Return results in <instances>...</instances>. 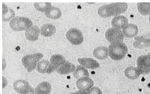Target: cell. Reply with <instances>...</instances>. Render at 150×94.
Here are the masks:
<instances>
[{
	"instance_id": "1",
	"label": "cell",
	"mask_w": 150,
	"mask_h": 94,
	"mask_svg": "<svg viewBox=\"0 0 150 94\" xmlns=\"http://www.w3.org/2000/svg\"><path fill=\"white\" fill-rule=\"evenodd\" d=\"M128 52L127 47L123 42H115L109 46V55L114 61L122 60L125 58Z\"/></svg>"
},
{
	"instance_id": "2",
	"label": "cell",
	"mask_w": 150,
	"mask_h": 94,
	"mask_svg": "<svg viewBox=\"0 0 150 94\" xmlns=\"http://www.w3.org/2000/svg\"><path fill=\"white\" fill-rule=\"evenodd\" d=\"M33 22L29 18L24 16H16L10 22L11 28L15 31L26 30L32 27Z\"/></svg>"
},
{
	"instance_id": "3",
	"label": "cell",
	"mask_w": 150,
	"mask_h": 94,
	"mask_svg": "<svg viewBox=\"0 0 150 94\" xmlns=\"http://www.w3.org/2000/svg\"><path fill=\"white\" fill-rule=\"evenodd\" d=\"M43 56L42 53H37L25 55L22 58V63L28 72L33 70L39 61Z\"/></svg>"
},
{
	"instance_id": "4",
	"label": "cell",
	"mask_w": 150,
	"mask_h": 94,
	"mask_svg": "<svg viewBox=\"0 0 150 94\" xmlns=\"http://www.w3.org/2000/svg\"><path fill=\"white\" fill-rule=\"evenodd\" d=\"M13 88L19 94H34L35 90L28 82L25 80H20L15 81Z\"/></svg>"
},
{
	"instance_id": "5",
	"label": "cell",
	"mask_w": 150,
	"mask_h": 94,
	"mask_svg": "<svg viewBox=\"0 0 150 94\" xmlns=\"http://www.w3.org/2000/svg\"><path fill=\"white\" fill-rule=\"evenodd\" d=\"M66 37L68 41L74 45L81 44L84 40L83 34L81 31L74 28H71L67 31Z\"/></svg>"
},
{
	"instance_id": "6",
	"label": "cell",
	"mask_w": 150,
	"mask_h": 94,
	"mask_svg": "<svg viewBox=\"0 0 150 94\" xmlns=\"http://www.w3.org/2000/svg\"><path fill=\"white\" fill-rule=\"evenodd\" d=\"M105 38L111 43L117 42H122L124 35L119 29L112 28H109L105 34Z\"/></svg>"
},
{
	"instance_id": "7",
	"label": "cell",
	"mask_w": 150,
	"mask_h": 94,
	"mask_svg": "<svg viewBox=\"0 0 150 94\" xmlns=\"http://www.w3.org/2000/svg\"><path fill=\"white\" fill-rule=\"evenodd\" d=\"M66 61V58L63 55L59 54L52 55L50 58L51 63L48 68L47 73L51 74L55 70H57Z\"/></svg>"
},
{
	"instance_id": "8",
	"label": "cell",
	"mask_w": 150,
	"mask_h": 94,
	"mask_svg": "<svg viewBox=\"0 0 150 94\" xmlns=\"http://www.w3.org/2000/svg\"><path fill=\"white\" fill-rule=\"evenodd\" d=\"M137 69L141 75H146L150 73V61L147 55H142L137 59Z\"/></svg>"
},
{
	"instance_id": "9",
	"label": "cell",
	"mask_w": 150,
	"mask_h": 94,
	"mask_svg": "<svg viewBox=\"0 0 150 94\" xmlns=\"http://www.w3.org/2000/svg\"><path fill=\"white\" fill-rule=\"evenodd\" d=\"M93 85V81L89 77H83L78 79L76 81L77 88L82 91H88L92 88Z\"/></svg>"
},
{
	"instance_id": "10",
	"label": "cell",
	"mask_w": 150,
	"mask_h": 94,
	"mask_svg": "<svg viewBox=\"0 0 150 94\" xmlns=\"http://www.w3.org/2000/svg\"><path fill=\"white\" fill-rule=\"evenodd\" d=\"M41 31L37 26H32L25 30V36L26 38L30 41H36L38 39L40 33Z\"/></svg>"
},
{
	"instance_id": "11",
	"label": "cell",
	"mask_w": 150,
	"mask_h": 94,
	"mask_svg": "<svg viewBox=\"0 0 150 94\" xmlns=\"http://www.w3.org/2000/svg\"><path fill=\"white\" fill-rule=\"evenodd\" d=\"M98 13L100 16L107 18L111 16H115V11L112 4H108L100 6L98 9Z\"/></svg>"
},
{
	"instance_id": "12",
	"label": "cell",
	"mask_w": 150,
	"mask_h": 94,
	"mask_svg": "<svg viewBox=\"0 0 150 94\" xmlns=\"http://www.w3.org/2000/svg\"><path fill=\"white\" fill-rule=\"evenodd\" d=\"M128 24V20L124 16H115L112 21V27L117 29L125 28Z\"/></svg>"
},
{
	"instance_id": "13",
	"label": "cell",
	"mask_w": 150,
	"mask_h": 94,
	"mask_svg": "<svg viewBox=\"0 0 150 94\" xmlns=\"http://www.w3.org/2000/svg\"><path fill=\"white\" fill-rule=\"evenodd\" d=\"M78 61L81 66L90 69H96L100 67L99 63L91 58H79Z\"/></svg>"
},
{
	"instance_id": "14",
	"label": "cell",
	"mask_w": 150,
	"mask_h": 94,
	"mask_svg": "<svg viewBox=\"0 0 150 94\" xmlns=\"http://www.w3.org/2000/svg\"><path fill=\"white\" fill-rule=\"evenodd\" d=\"M122 33L125 37L133 38L138 34V28L134 24H129L123 28Z\"/></svg>"
},
{
	"instance_id": "15",
	"label": "cell",
	"mask_w": 150,
	"mask_h": 94,
	"mask_svg": "<svg viewBox=\"0 0 150 94\" xmlns=\"http://www.w3.org/2000/svg\"><path fill=\"white\" fill-rule=\"evenodd\" d=\"M35 94H50L52 90L51 84L46 81L40 83L35 89Z\"/></svg>"
},
{
	"instance_id": "16",
	"label": "cell",
	"mask_w": 150,
	"mask_h": 94,
	"mask_svg": "<svg viewBox=\"0 0 150 94\" xmlns=\"http://www.w3.org/2000/svg\"><path fill=\"white\" fill-rule=\"evenodd\" d=\"M76 69L75 65L71 63L68 61H66L65 63L61 66L57 70V72L61 75H66L70 73L73 72Z\"/></svg>"
},
{
	"instance_id": "17",
	"label": "cell",
	"mask_w": 150,
	"mask_h": 94,
	"mask_svg": "<svg viewBox=\"0 0 150 94\" xmlns=\"http://www.w3.org/2000/svg\"><path fill=\"white\" fill-rule=\"evenodd\" d=\"M108 49L107 47L100 46L94 50L93 54L94 56L99 59H105L108 58Z\"/></svg>"
},
{
	"instance_id": "18",
	"label": "cell",
	"mask_w": 150,
	"mask_h": 94,
	"mask_svg": "<svg viewBox=\"0 0 150 94\" xmlns=\"http://www.w3.org/2000/svg\"><path fill=\"white\" fill-rule=\"evenodd\" d=\"M56 32V27L52 24H45L41 27V34L45 37H50L54 34Z\"/></svg>"
},
{
	"instance_id": "19",
	"label": "cell",
	"mask_w": 150,
	"mask_h": 94,
	"mask_svg": "<svg viewBox=\"0 0 150 94\" xmlns=\"http://www.w3.org/2000/svg\"><path fill=\"white\" fill-rule=\"evenodd\" d=\"M45 14L48 18L57 19H59L62 16V13L59 8L53 6L50 7L49 9L45 12Z\"/></svg>"
},
{
	"instance_id": "20",
	"label": "cell",
	"mask_w": 150,
	"mask_h": 94,
	"mask_svg": "<svg viewBox=\"0 0 150 94\" xmlns=\"http://www.w3.org/2000/svg\"><path fill=\"white\" fill-rule=\"evenodd\" d=\"M124 75L127 78L131 80H136L139 78L141 74L137 68L133 66L127 68L124 71Z\"/></svg>"
},
{
	"instance_id": "21",
	"label": "cell",
	"mask_w": 150,
	"mask_h": 94,
	"mask_svg": "<svg viewBox=\"0 0 150 94\" xmlns=\"http://www.w3.org/2000/svg\"><path fill=\"white\" fill-rule=\"evenodd\" d=\"M135 39L133 45L135 48L142 49L150 46V41L145 39L142 36L136 37Z\"/></svg>"
},
{
	"instance_id": "22",
	"label": "cell",
	"mask_w": 150,
	"mask_h": 94,
	"mask_svg": "<svg viewBox=\"0 0 150 94\" xmlns=\"http://www.w3.org/2000/svg\"><path fill=\"white\" fill-rule=\"evenodd\" d=\"M73 76L77 79L83 77H89V73L88 70L82 66H78L76 70L73 73Z\"/></svg>"
},
{
	"instance_id": "23",
	"label": "cell",
	"mask_w": 150,
	"mask_h": 94,
	"mask_svg": "<svg viewBox=\"0 0 150 94\" xmlns=\"http://www.w3.org/2000/svg\"><path fill=\"white\" fill-rule=\"evenodd\" d=\"M15 15L14 11L9 7H7L3 3V21L5 22L9 21Z\"/></svg>"
},
{
	"instance_id": "24",
	"label": "cell",
	"mask_w": 150,
	"mask_h": 94,
	"mask_svg": "<svg viewBox=\"0 0 150 94\" xmlns=\"http://www.w3.org/2000/svg\"><path fill=\"white\" fill-rule=\"evenodd\" d=\"M115 10V16L125 12L127 9L128 5L126 3H112Z\"/></svg>"
},
{
	"instance_id": "25",
	"label": "cell",
	"mask_w": 150,
	"mask_h": 94,
	"mask_svg": "<svg viewBox=\"0 0 150 94\" xmlns=\"http://www.w3.org/2000/svg\"><path fill=\"white\" fill-rule=\"evenodd\" d=\"M138 10L140 14L143 15L150 14V2H140L137 4Z\"/></svg>"
},
{
	"instance_id": "26",
	"label": "cell",
	"mask_w": 150,
	"mask_h": 94,
	"mask_svg": "<svg viewBox=\"0 0 150 94\" xmlns=\"http://www.w3.org/2000/svg\"><path fill=\"white\" fill-rule=\"evenodd\" d=\"M50 65V62L49 61L46 59L42 60L38 63L37 66V71L38 72L42 74H44L47 73L48 68Z\"/></svg>"
},
{
	"instance_id": "27",
	"label": "cell",
	"mask_w": 150,
	"mask_h": 94,
	"mask_svg": "<svg viewBox=\"0 0 150 94\" xmlns=\"http://www.w3.org/2000/svg\"><path fill=\"white\" fill-rule=\"evenodd\" d=\"M34 5L37 10L42 12H46L52 7L51 2H35Z\"/></svg>"
},
{
	"instance_id": "28",
	"label": "cell",
	"mask_w": 150,
	"mask_h": 94,
	"mask_svg": "<svg viewBox=\"0 0 150 94\" xmlns=\"http://www.w3.org/2000/svg\"><path fill=\"white\" fill-rule=\"evenodd\" d=\"M88 94H103V92L98 87H92L89 90H88Z\"/></svg>"
},
{
	"instance_id": "29",
	"label": "cell",
	"mask_w": 150,
	"mask_h": 94,
	"mask_svg": "<svg viewBox=\"0 0 150 94\" xmlns=\"http://www.w3.org/2000/svg\"><path fill=\"white\" fill-rule=\"evenodd\" d=\"M142 37L145 39L150 41V33H147L142 35Z\"/></svg>"
},
{
	"instance_id": "30",
	"label": "cell",
	"mask_w": 150,
	"mask_h": 94,
	"mask_svg": "<svg viewBox=\"0 0 150 94\" xmlns=\"http://www.w3.org/2000/svg\"><path fill=\"white\" fill-rule=\"evenodd\" d=\"M74 93L75 94H88L86 91H82V90H79V91L74 92Z\"/></svg>"
},
{
	"instance_id": "31",
	"label": "cell",
	"mask_w": 150,
	"mask_h": 94,
	"mask_svg": "<svg viewBox=\"0 0 150 94\" xmlns=\"http://www.w3.org/2000/svg\"><path fill=\"white\" fill-rule=\"evenodd\" d=\"M147 55V56H148V59H149V61H150V53L148 54Z\"/></svg>"
},
{
	"instance_id": "32",
	"label": "cell",
	"mask_w": 150,
	"mask_h": 94,
	"mask_svg": "<svg viewBox=\"0 0 150 94\" xmlns=\"http://www.w3.org/2000/svg\"><path fill=\"white\" fill-rule=\"evenodd\" d=\"M75 94V93H71V94Z\"/></svg>"
},
{
	"instance_id": "33",
	"label": "cell",
	"mask_w": 150,
	"mask_h": 94,
	"mask_svg": "<svg viewBox=\"0 0 150 94\" xmlns=\"http://www.w3.org/2000/svg\"><path fill=\"white\" fill-rule=\"evenodd\" d=\"M149 21H150V16H149Z\"/></svg>"
}]
</instances>
